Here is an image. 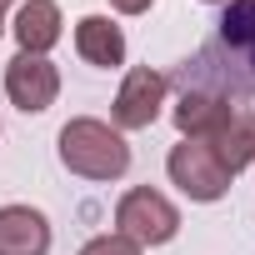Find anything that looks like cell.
<instances>
[{
    "mask_svg": "<svg viewBox=\"0 0 255 255\" xmlns=\"http://www.w3.org/2000/svg\"><path fill=\"white\" fill-rule=\"evenodd\" d=\"M245 85H255V0H225L215 45H205L200 60H185V90H215L230 100Z\"/></svg>",
    "mask_w": 255,
    "mask_h": 255,
    "instance_id": "obj_1",
    "label": "cell"
},
{
    "mask_svg": "<svg viewBox=\"0 0 255 255\" xmlns=\"http://www.w3.org/2000/svg\"><path fill=\"white\" fill-rule=\"evenodd\" d=\"M60 160L85 180H120L130 170V145L105 120H70L60 130Z\"/></svg>",
    "mask_w": 255,
    "mask_h": 255,
    "instance_id": "obj_2",
    "label": "cell"
},
{
    "mask_svg": "<svg viewBox=\"0 0 255 255\" xmlns=\"http://www.w3.org/2000/svg\"><path fill=\"white\" fill-rule=\"evenodd\" d=\"M115 225H120L115 235L135 240V245H165V240H175L180 215H175V205H170L160 190L140 185V190H130V195L115 205Z\"/></svg>",
    "mask_w": 255,
    "mask_h": 255,
    "instance_id": "obj_3",
    "label": "cell"
},
{
    "mask_svg": "<svg viewBox=\"0 0 255 255\" xmlns=\"http://www.w3.org/2000/svg\"><path fill=\"white\" fill-rule=\"evenodd\" d=\"M165 165H170V180H175L190 200H220V195L230 190V170L215 160V150H210L205 140H180Z\"/></svg>",
    "mask_w": 255,
    "mask_h": 255,
    "instance_id": "obj_4",
    "label": "cell"
},
{
    "mask_svg": "<svg viewBox=\"0 0 255 255\" xmlns=\"http://www.w3.org/2000/svg\"><path fill=\"white\" fill-rule=\"evenodd\" d=\"M165 90H170V80L160 70L135 65L130 75H125L120 95H115V110H110L115 125H120V130H145V125L160 115V105H165Z\"/></svg>",
    "mask_w": 255,
    "mask_h": 255,
    "instance_id": "obj_5",
    "label": "cell"
},
{
    "mask_svg": "<svg viewBox=\"0 0 255 255\" xmlns=\"http://www.w3.org/2000/svg\"><path fill=\"white\" fill-rule=\"evenodd\" d=\"M5 90H10V100H15L25 115H35V110H45V105L55 100V90H60V75H55V65H50L45 55H30V50H20V55L5 65Z\"/></svg>",
    "mask_w": 255,
    "mask_h": 255,
    "instance_id": "obj_6",
    "label": "cell"
},
{
    "mask_svg": "<svg viewBox=\"0 0 255 255\" xmlns=\"http://www.w3.org/2000/svg\"><path fill=\"white\" fill-rule=\"evenodd\" d=\"M230 115H235V100H225L215 90H185L175 105V125H180L185 140H210Z\"/></svg>",
    "mask_w": 255,
    "mask_h": 255,
    "instance_id": "obj_7",
    "label": "cell"
},
{
    "mask_svg": "<svg viewBox=\"0 0 255 255\" xmlns=\"http://www.w3.org/2000/svg\"><path fill=\"white\" fill-rule=\"evenodd\" d=\"M50 250V225L30 205H5L0 210V255H45Z\"/></svg>",
    "mask_w": 255,
    "mask_h": 255,
    "instance_id": "obj_8",
    "label": "cell"
},
{
    "mask_svg": "<svg viewBox=\"0 0 255 255\" xmlns=\"http://www.w3.org/2000/svg\"><path fill=\"white\" fill-rule=\"evenodd\" d=\"M210 150H215V160L235 175V170H245L250 160H255V110H235L220 130L205 140Z\"/></svg>",
    "mask_w": 255,
    "mask_h": 255,
    "instance_id": "obj_9",
    "label": "cell"
},
{
    "mask_svg": "<svg viewBox=\"0 0 255 255\" xmlns=\"http://www.w3.org/2000/svg\"><path fill=\"white\" fill-rule=\"evenodd\" d=\"M75 50H80V60L110 70V65L125 60V35H120V25H110L105 15H85V20L75 25Z\"/></svg>",
    "mask_w": 255,
    "mask_h": 255,
    "instance_id": "obj_10",
    "label": "cell"
},
{
    "mask_svg": "<svg viewBox=\"0 0 255 255\" xmlns=\"http://www.w3.org/2000/svg\"><path fill=\"white\" fill-rule=\"evenodd\" d=\"M15 40L30 55H45L60 40V10H55V0H25L20 15H15Z\"/></svg>",
    "mask_w": 255,
    "mask_h": 255,
    "instance_id": "obj_11",
    "label": "cell"
},
{
    "mask_svg": "<svg viewBox=\"0 0 255 255\" xmlns=\"http://www.w3.org/2000/svg\"><path fill=\"white\" fill-rule=\"evenodd\" d=\"M80 255H140V245H135V240H125V235H95Z\"/></svg>",
    "mask_w": 255,
    "mask_h": 255,
    "instance_id": "obj_12",
    "label": "cell"
},
{
    "mask_svg": "<svg viewBox=\"0 0 255 255\" xmlns=\"http://www.w3.org/2000/svg\"><path fill=\"white\" fill-rule=\"evenodd\" d=\"M110 5H115L120 15H140V10H150V0H110Z\"/></svg>",
    "mask_w": 255,
    "mask_h": 255,
    "instance_id": "obj_13",
    "label": "cell"
},
{
    "mask_svg": "<svg viewBox=\"0 0 255 255\" xmlns=\"http://www.w3.org/2000/svg\"><path fill=\"white\" fill-rule=\"evenodd\" d=\"M5 5H10V0H0V20H5Z\"/></svg>",
    "mask_w": 255,
    "mask_h": 255,
    "instance_id": "obj_14",
    "label": "cell"
}]
</instances>
